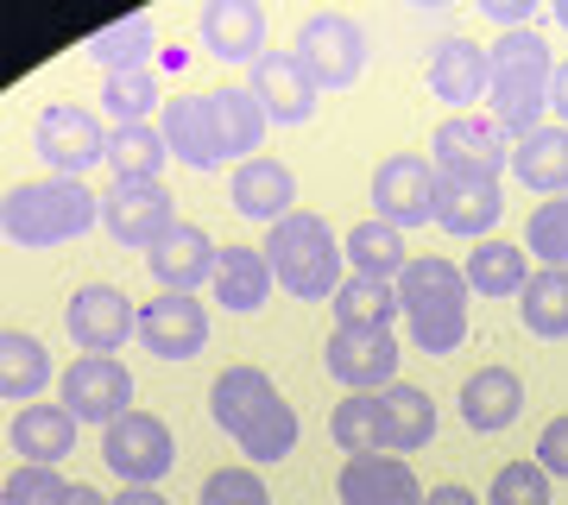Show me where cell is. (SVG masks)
Instances as JSON below:
<instances>
[{
	"mask_svg": "<svg viewBox=\"0 0 568 505\" xmlns=\"http://www.w3.org/2000/svg\"><path fill=\"white\" fill-rule=\"evenodd\" d=\"M335 310V329H392L405 310H398V284L386 279H361V272H347L342 291L328 297Z\"/></svg>",
	"mask_w": 568,
	"mask_h": 505,
	"instance_id": "cell-33",
	"label": "cell"
},
{
	"mask_svg": "<svg viewBox=\"0 0 568 505\" xmlns=\"http://www.w3.org/2000/svg\"><path fill=\"white\" fill-rule=\"evenodd\" d=\"M424 505H487L474 486H462V481H443V486H429L424 493Z\"/></svg>",
	"mask_w": 568,
	"mask_h": 505,
	"instance_id": "cell-44",
	"label": "cell"
},
{
	"mask_svg": "<svg viewBox=\"0 0 568 505\" xmlns=\"http://www.w3.org/2000/svg\"><path fill=\"white\" fill-rule=\"evenodd\" d=\"M467 272L448 260H410L398 272V310H405V329L417 354H455L467 342Z\"/></svg>",
	"mask_w": 568,
	"mask_h": 505,
	"instance_id": "cell-5",
	"label": "cell"
},
{
	"mask_svg": "<svg viewBox=\"0 0 568 505\" xmlns=\"http://www.w3.org/2000/svg\"><path fill=\"white\" fill-rule=\"evenodd\" d=\"M499 215H506L499 183H487V178H443L436 183V228L455 234V241H487L493 228H499Z\"/></svg>",
	"mask_w": 568,
	"mask_h": 505,
	"instance_id": "cell-22",
	"label": "cell"
},
{
	"mask_svg": "<svg viewBox=\"0 0 568 505\" xmlns=\"http://www.w3.org/2000/svg\"><path fill=\"white\" fill-rule=\"evenodd\" d=\"M164 101L171 95L159 89V70H121V77H102V114L114 127H145Z\"/></svg>",
	"mask_w": 568,
	"mask_h": 505,
	"instance_id": "cell-36",
	"label": "cell"
},
{
	"mask_svg": "<svg viewBox=\"0 0 568 505\" xmlns=\"http://www.w3.org/2000/svg\"><path fill=\"white\" fill-rule=\"evenodd\" d=\"M429 95L448 101L455 114H474V101H487V82H493V63H487V44L474 39H443L429 51Z\"/></svg>",
	"mask_w": 568,
	"mask_h": 505,
	"instance_id": "cell-19",
	"label": "cell"
},
{
	"mask_svg": "<svg viewBox=\"0 0 568 505\" xmlns=\"http://www.w3.org/2000/svg\"><path fill=\"white\" fill-rule=\"evenodd\" d=\"M209 417H215V430L222 436H234L241 443L246 462H284L291 448H297V411L284 404V392L272 380H265L260 366H222L215 373V385H209Z\"/></svg>",
	"mask_w": 568,
	"mask_h": 505,
	"instance_id": "cell-2",
	"label": "cell"
},
{
	"mask_svg": "<svg viewBox=\"0 0 568 505\" xmlns=\"http://www.w3.org/2000/svg\"><path fill=\"white\" fill-rule=\"evenodd\" d=\"M525 284H530V253H518L511 241H480L467 253V291H474V297L506 303V297H518Z\"/></svg>",
	"mask_w": 568,
	"mask_h": 505,
	"instance_id": "cell-32",
	"label": "cell"
},
{
	"mask_svg": "<svg viewBox=\"0 0 568 505\" xmlns=\"http://www.w3.org/2000/svg\"><path fill=\"white\" fill-rule=\"evenodd\" d=\"M140 342L159 361H196L209 342V310L203 297H183V291H159L152 303H140Z\"/></svg>",
	"mask_w": 568,
	"mask_h": 505,
	"instance_id": "cell-16",
	"label": "cell"
},
{
	"mask_svg": "<svg viewBox=\"0 0 568 505\" xmlns=\"http://www.w3.org/2000/svg\"><path fill=\"white\" fill-rule=\"evenodd\" d=\"M436 164L417 159V152H392V159H379V171H373V215L379 222H392L398 234H410V228H436Z\"/></svg>",
	"mask_w": 568,
	"mask_h": 505,
	"instance_id": "cell-11",
	"label": "cell"
},
{
	"mask_svg": "<svg viewBox=\"0 0 568 505\" xmlns=\"http://www.w3.org/2000/svg\"><path fill=\"white\" fill-rule=\"evenodd\" d=\"M549 121L568 127V63H556V82H549Z\"/></svg>",
	"mask_w": 568,
	"mask_h": 505,
	"instance_id": "cell-45",
	"label": "cell"
},
{
	"mask_svg": "<svg viewBox=\"0 0 568 505\" xmlns=\"http://www.w3.org/2000/svg\"><path fill=\"white\" fill-rule=\"evenodd\" d=\"M328 436L347 455H386V417H379V392H347L328 417Z\"/></svg>",
	"mask_w": 568,
	"mask_h": 505,
	"instance_id": "cell-37",
	"label": "cell"
},
{
	"mask_svg": "<svg viewBox=\"0 0 568 505\" xmlns=\"http://www.w3.org/2000/svg\"><path fill=\"white\" fill-rule=\"evenodd\" d=\"M260 253H265V265H272V279L304 303L335 297L342 279H347L342 272L347 253H342V241H335V228H328L323 215H310V209H291L278 228H265Z\"/></svg>",
	"mask_w": 568,
	"mask_h": 505,
	"instance_id": "cell-6",
	"label": "cell"
},
{
	"mask_svg": "<svg viewBox=\"0 0 568 505\" xmlns=\"http://www.w3.org/2000/svg\"><path fill=\"white\" fill-rule=\"evenodd\" d=\"M63 329L82 354H114L121 361V347L140 335V303L126 297L121 284H82L63 310Z\"/></svg>",
	"mask_w": 568,
	"mask_h": 505,
	"instance_id": "cell-12",
	"label": "cell"
},
{
	"mask_svg": "<svg viewBox=\"0 0 568 505\" xmlns=\"http://www.w3.org/2000/svg\"><path fill=\"white\" fill-rule=\"evenodd\" d=\"M246 89H253V101L265 108L272 127H304L310 114H316V95H323L316 77L297 63V51H265V58L253 63Z\"/></svg>",
	"mask_w": 568,
	"mask_h": 505,
	"instance_id": "cell-17",
	"label": "cell"
},
{
	"mask_svg": "<svg viewBox=\"0 0 568 505\" xmlns=\"http://www.w3.org/2000/svg\"><path fill=\"white\" fill-rule=\"evenodd\" d=\"M518 316L537 342H568V265H537L518 291Z\"/></svg>",
	"mask_w": 568,
	"mask_h": 505,
	"instance_id": "cell-31",
	"label": "cell"
},
{
	"mask_svg": "<svg viewBox=\"0 0 568 505\" xmlns=\"http://www.w3.org/2000/svg\"><path fill=\"white\" fill-rule=\"evenodd\" d=\"M203 505H272L260 467H215L203 481Z\"/></svg>",
	"mask_w": 568,
	"mask_h": 505,
	"instance_id": "cell-41",
	"label": "cell"
},
{
	"mask_svg": "<svg viewBox=\"0 0 568 505\" xmlns=\"http://www.w3.org/2000/svg\"><path fill=\"white\" fill-rule=\"evenodd\" d=\"M525 253L544 265H568V196H549L530 209L525 222Z\"/></svg>",
	"mask_w": 568,
	"mask_h": 505,
	"instance_id": "cell-38",
	"label": "cell"
},
{
	"mask_svg": "<svg viewBox=\"0 0 568 505\" xmlns=\"http://www.w3.org/2000/svg\"><path fill=\"white\" fill-rule=\"evenodd\" d=\"M13 455L32 467H58L63 455H77V417L63 411V404H26L13 411Z\"/></svg>",
	"mask_w": 568,
	"mask_h": 505,
	"instance_id": "cell-25",
	"label": "cell"
},
{
	"mask_svg": "<svg viewBox=\"0 0 568 505\" xmlns=\"http://www.w3.org/2000/svg\"><path fill=\"white\" fill-rule=\"evenodd\" d=\"M537 467H544L549 481H568V411L544 424V436H537Z\"/></svg>",
	"mask_w": 568,
	"mask_h": 505,
	"instance_id": "cell-42",
	"label": "cell"
},
{
	"mask_svg": "<svg viewBox=\"0 0 568 505\" xmlns=\"http://www.w3.org/2000/svg\"><path fill=\"white\" fill-rule=\"evenodd\" d=\"M102 228L114 246H133V253H152V246L178 228V196L159 183H114L102 196Z\"/></svg>",
	"mask_w": 568,
	"mask_h": 505,
	"instance_id": "cell-13",
	"label": "cell"
},
{
	"mask_svg": "<svg viewBox=\"0 0 568 505\" xmlns=\"http://www.w3.org/2000/svg\"><path fill=\"white\" fill-rule=\"evenodd\" d=\"M89 228H102V196H95L82 178L13 183L7 202H0V234H7V246H26V253L82 241Z\"/></svg>",
	"mask_w": 568,
	"mask_h": 505,
	"instance_id": "cell-4",
	"label": "cell"
},
{
	"mask_svg": "<svg viewBox=\"0 0 568 505\" xmlns=\"http://www.w3.org/2000/svg\"><path fill=\"white\" fill-rule=\"evenodd\" d=\"M379 417H386V455H417L436 443V398L424 385H386L379 392Z\"/></svg>",
	"mask_w": 568,
	"mask_h": 505,
	"instance_id": "cell-26",
	"label": "cell"
},
{
	"mask_svg": "<svg viewBox=\"0 0 568 505\" xmlns=\"http://www.w3.org/2000/svg\"><path fill=\"white\" fill-rule=\"evenodd\" d=\"M487 505H549V474L537 467V455L499 467L493 486H487Z\"/></svg>",
	"mask_w": 568,
	"mask_h": 505,
	"instance_id": "cell-39",
	"label": "cell"
},
{
	"mask_svg": "<svg viewBox=\"0 0 568 505\" xmlns=\"http://www.w3.org/2000/svg\"><path fill=\"white\" fill-rule=\"evenodd\" d=\"M342 253H347V265H354L361 279H386V284H398V272L417 260V253L405 246V234H398L392 222H379V215H366V222L347 228Z\"/></svg>",
	"mask_w": 568,
	"mask_h": 505,
	"instance_id": "cell-29",
	"label": "cell"
},
{
	"mask_svg": "<svg viewBox=\"0 0 568 505\" xmlns=\"http://www.w3.org/2000/svg\"><path fill=\"white\" fill-rule=\"evenodd\" d=\"M196 32H203V44L222 63H246L253 70L265 58V13L253 0H209L196 13Z\"/></svg>",
	"mask_w": 568,
	"mask_h": 505,
	"instance_id": "cell-23",
	"label": "cell"
},
{
	"mask_svg": "<svg viewBox=\"0 0 568 505\" xmlns=\"http://www.w3.org/2000/svg\"><path fill=\"white\" fill-rule=\"evenodd\" d=\"M530 13H537L530 0H487V20H499L506 32H525V26H530Z\"/></svg>",
	"mask_w": 568,
	"mask_h": 505,
	"instance_id": "cell-43",
	"label": "cell"
},
{
	"mask_svg": "<svg viewBox=\"0 0 568 505\" xmlns=\"http://www.w3.org/2000/svg\"><path fill=\"white\" fill-rule=\"evenodd\" d=\"M335 493L342 505H424V486L405 455H347Z\"/></svg>",
	"mask_w": 568,
	"mask_h": 505,
	"instance_id": "cell-21",
	"label": "cell"
},
{
	"mask_svg": "<svg viewBox=\"0 0 568 505\" xmlns=\"http://www.w3.org/2000/svg\"><path fill=\"white\" fill-rule=\"evenodd\" d=\"M82 51L102 63V77H121V70H152L159 39H152V20H145V13H133V20H121V26H102L95 39L82 44Z\"/></svg>",
	"mask_w": 568,
	"mask_h": 505,
	"instance_id": "cell-34",
	"label": "cell"
},
{
	"mask_svg": "<svg viewBox=\"0 0 568 505\" xmlns=\"http://www.w3.org/2000/svg\"><path fill=\"white\" fill-rule=\"evenodd\" d=\"M511 171L537 196H568V127L544 121L530 140L511 145Z\"/></svg>",
	"mask_w": 568,
	"mask_h": 505,
	"instance_id": "cell-27",
	"label": "cell"
},
{
	"mask_svg": "<svg viewBox=\"0 0 568 505\" xmlns=\"http://www.w3.org/2000/svg\"><path fill=\"white\" fill-rule=\"evenodd\" d=\"M102 462L126 486H159L171 474V462H178V436L152 411H126V417H114L102 430Z\"/></svg>",
	"mask_w": 568,
	"mask_h": 505,
	"instance_id": "cell-9",
	"label": "cell"
},
{
	"mask_svg": "<svg viewBox=\"0 0 568 505\" xmlns=\"http://www.w3.org/2000/svg\"><path fill=\"white\" fill-rule=\"evenodd\" d=\"M291 51H297V63L316 77V89H354L361 70H366V32L347 20V13H310V20L297 26Z\"/></svg>",
	"mask_w": 568,
	"mask_h": 505,
	"instance_id": "cell-10",
	"label": "cell"
},
{
	"mask_svg": "<svg viewBox=\"0 0 568 505\" xmlns=\"http://www.w3.org/2000/svg\"><path fill=\"white\" fill-rule=\"evenodd\" d=\"M164 159H171V145L152 121L145 127H114V140H108V164H114V183H159Z\"/></svg>",
	"mask_w": 568,
	"mask_h": 505,
	"instance_id": "cell-35",
	"label": "cell"
},
{
	"mask_svg": "<svg viewBox=\"0 0 568 505\" xmlns=\"http://www.w3.org/2000/svg\"><path fill=\"white\" fill-rule=\"evenodd\" d=\"M227 202H234V215H246V222H265L278 228L291 209H297V178H291V164L284 159H246L234 164V183H227Z\"/></svg>",
	"mask_w": 568,
	"mask_h": 505,
	"instance_id": "cell-20",
	"label": "cell"
},
{
	"mask_svg": "<svg viewBox=\"0 0 568 505\" xmlns=\"http://www.w3.org/2000/svg\"><path fill=\"white\" fill-rule=\"evenodd\" d=\"M493 82H487V114L499 121L511 145L530 140L549 114V82H556V51L544 44V32H499L487 44Z\"/></svg>",
	"mask_w": 568,
	"mask_h": 505,
	"instance_id": "cell-3",
	"label": "cell"
},
{
	"mask_svg": "<svg viewBox=\"0 0 568 505\" xmlns=\"http://www.w3.org/2000/svg\"><path fill=\"white\" fill-rule=\"evenodd\" d=\"M398 342H392V329H335L323 347V366L328 380H342L347 392H386L398 385Z\"/></svg>",
	"mask_w": 568,
	"mask_h": 505,
	"instance_id": "cell-15",
	"label": "cell"
},
{
	"mask_svg": "<svg viewBox=\"0 0 568 505\" xmlns=\"http://www.w3.org/2000/svg\"><path fill=\"white\" fill-rule=\"evenodd\" d=\"M108 140L114 133L102 127V114L77 108V101H51L32 121V152L51 164V178H82V171L108 164Z\"/></svg>",
	"mask_w": 568,
	"mask_h": 505,
	"instance_id": "cell-7",
	"label": "cell"
},
{
	"mask_svg": "<svg viewBox=\"0 0 568 505\" xmlns=\"http://www.w3.org/2000/svg\"><path fill=\"white\" fill-rule=\"evenodd\" d=\"M429 164L443 171V178H487L499 183L511 171V140L499 133L493 114H448L436 133H429Z\"/></svg>",
	"mask_w": 568,
	"mask_h": 505,
	"instance_id": "cell-8",
	"label": "cell"
},
{
	"mask_svg": "<svg viewBox=\"0 0 568 505\" xmlns=\"http://www.w3.org/2000/svg\"><path fill=\"white\" fill-rule=\"evenodd\" d=\"M272 265H265L260 246H222V260H215V303L234 310V316H253L265 297H272Z\"/></svg>",
	"mask_w": 568,
	"mask_h": 505,
	"instance_id": "cell-28",
	"label": "cell"
},
{
	"mask_svg": "<svg viewBox=\"0 0 568 505\" xmlns=\"http://www.w3.org/2000/svg\"><path fill=\"white\" fill-rule=\"evenodd\" d=\"M114 505H171V499L159 486H126V493H114Z\"/></svg>",
	"mask_w": 568,
	"mask_h": 505,
	"instance_id": "cell-46",
	"label": "cell"
},
{
	"mask_svg": "<svg viewBox=\"0 0 568 505\" xmlns=\"http://www.w3.org/2000/svg\"><path fill=\"white\" fill-rule=\"evenodd\" d=\"M63 505H114V499H102L89 481H70V493H63Z\"/></svg>",
	"mask_w": 568,
	"mask_h": 505,
	"instance_id": "cell-47",
	"label": "cell"
},
{
	"mask_svg": "<svg viewBox=\"0 0 568 505\" xmlns=\"http://www.w3.org/2000/svg\"><path fill=\"white\" fill-rule=\"evenodd\" d=\"M518 411H525V380H518L511 366H480V373L462 380V424L474 430V436L511 430Z\"/></svg>",
	"mask_w": 568,
	"mask_h": 505,
	"instance_id": "cell-24",
	"label": "cell"
},
{
	"mask_svg": "<svg viewBox=\"0 0 568 505\" xmlns=\"http://www.w3.org/2000/svg\"><path fill=\"white\" fill-rule=\"evenodd\" d=\"M51 385V354H44L39 335H26V329H7L0 335V398L7 404H39V392Z\"/></svg>",
	"mask_w": 568,
	"mask_h": 505,
	"instance_id": "cell-30",
	"label": "cell"
},
{
	"mask_svg": "<svg viewBox=\"0 0 568 505\" xmlns=\"http://www.w3.org/2000/svg\"><path fill=\"white\" fill-rule=\"evenodd\" d=\"M63 411L77 417V424H114L133 411V373L126 361L114 354H82V361L63 366Z\"/></svg>",
	"mask_w": 568,
	"mask_h": 505,
	"instance_id": "cell-14",
	"label": "cell"
},
{
	"mask_svg": "<svg viewBox=\"0 0 568 505\" xmlns=\"http://www.w3.org/2000/svg\"><path fill=\"white\" fill-rule=\"evenodd\" d=\"M63 493H70V481H63L58 467L20 462L7 474V486H0V505H63Z\"/></svg>",
	"mask_w": 568,
	"mask_h": 505,
	"instance_id": "cell-40",
	"label": "cell"
},
{
	"mask_svg": "<svg viewBox=\"0 0 568 505\" xmlns=\"http://www.w3.org/2000/svg\"><path fill=\"white\" fill-rule=\"evenodd\" d=\"M215 260H222V246L209 241L196 222H178L159 246H152V253H145V272H152L159 291H183V297H196V284L215 279Z\"/></svg>",
	"mask_w": 568,
	"mask_h": 505,
	"instance_id": "cell-18",
	"label": "cell"
},
{
	"mask_svg": "<svg viewBox=\"0 0 568 505\" xmlns=\"http://www.w3.org/2000/svg\"><path fill=\"white\" fill-rule=\"evenodd\" d=\"M265 108L253 101L246 82H227L215 95H171L164 101V145L171 159L190 164V171H215V164H246L260 159V140H265Z\"/></svg>",
	"mask_w": 568,
	"mask_h": 505,
	"instance_id": "cell-1",
	"label": "cell"
},
{
	"mask_svg": "<svg viewBox=\"0 0 568 505\" xmlns=\"http://www.w3.org/2000/svg\"><path fill=\"white\" fill-rule=\"evenodd\" d=\"M556 26H562V32H568V0H556Z\"/></svg>",
	"mask_w": 568,
	"mask_h": 505,
	"instance_id": "cell-48",
	"label": "cell"
}]
</instances>
